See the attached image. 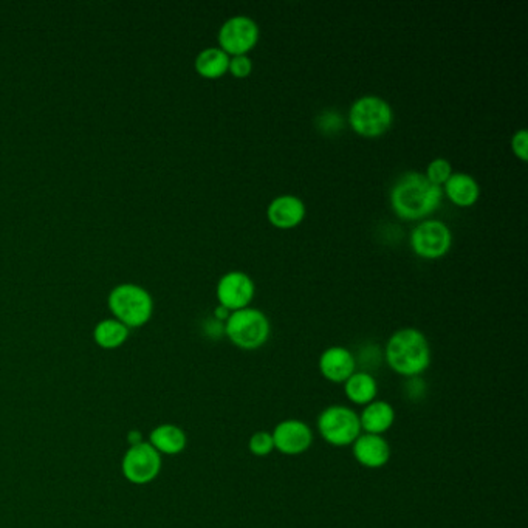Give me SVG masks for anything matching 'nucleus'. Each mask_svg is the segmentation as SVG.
I'll list each match as a JSON object with an SVG mask.
<instances>
[{
  "mask_svg": "<svg viewBox=\"0 0 528 528\" xmlns=\"http://www.w3.org/2000/svg\"><path fill=\"white\" fill-rule=\"evenodd\" d=\"M316 424L321 439L335 448L352 447L363 432L360 415L344 405H331L323 409Z\"/></svg>",
  "mask_w": 528,
  "mask_h": 528,
  "instance_id": "5",
  "label": "nucleus"
},
{
  "mask_svg": "<svg viewBox=\"0 0 528 528\" xmlns=\"http://www.w3.org/2000/svg\"><path fill=\"white\" fill-rule=\"evenodd\" d=\"M394 122V109L378 95H365L355 99L348 109V124L356 134L377 138L386 134Z\"/></svg>",
  "mask_w": 528,
  "mask_h": 528,
  "instance_id": "4",
  "label": "nucleus"
},
{
  "mask_svg": "<svg viewBox=\"0 0 528 528\" xmlns=\"http://www.w3.org/2000/svg\"><path fill=\"white\" fill-rule=\"evenodd\" d=\"M443 188L448 198L459 206H471L481 197L479 181L466 172H453Z\"/></svg>",
  "mask_w": 528,
  "mask_h": 528,
  "instance_id": "18",
  "label": "nucleus"
},
{
  "mask_svg": "<svg viewBox=\"0 0 528 528\" xmlns=\"http://www.w3.org/2000/svg\"><path fill=\"white\" fill-rule=\"evenodd\" d=\"M122 476L134 485H147L157 479L162 471V456L149 441L130 445L122 462Z\"/></svg>",
  "mask_w": 528,
  "mask_h": 528,
  "instance_id": "7",
  "label": "nucleus"
},
{
  "mask_svg": "<svg viewBox=\"0 0 528 528\" xmlns=\"http://www.w3.org/2000/svg\"><path fill=\"white\" fill-rule=\"evenodd\" d=\"M343 126V116L339 115L337 111H325L318 116V128L325 134H335Z\"/></svg>",
  "mask_w": 528,
  "mask_h": 528,
  "instance_id": "24",
  "label": "nucleus"
},
{
  "mask_svg": "<svg viewBox=\"0 0 528 528\" xmlns=\"http://www.w3.org/2000/svg\"><path fill=\"white\" fill-rule=\"evenodd\" d=\"M306 214H307V208L304 200L293 194H282L268 204V221L273 227L281 230L298 227L306 219Z\"/></svg>",
  "mask_w": 528,
  "mask_h": 528,
  "instance_id": "14",
  "label": "nucleus"
},
{
  "mask_svg": "<svg viewBox=\"0 0 528 528\" xmlns=\"http://www.w3.org/2000/svg\"><path fill=\"white\" fill-rule=\"evenodd\" d=\"M409 242L415 255L424 259H437L451 250L453 232L445 222L430 219L414 228Z\"/></svg>",
  "mask_w": 528,
  "mask_h": 528,
  "instance_id": "9",
  "label": "nucleus"
},
{
  "mask_svg": "<svg viewBox=\"0 0 528 528\" xmlns=\"http://www.w3.org/2000/svg\"><path fill=\"white\" fill-rule=\"evenodd\" d=\"M274 449L284 456H301L314 445V431L306 422L287 418L274 426L272 432Z\"/></svg>",
  "mask_w": 528,
  "mask_h": 528,
  "instance_id": "10",
  "label": "nucleus"
},
{
  "mask_svg": "<svg viewBox=\"0 0 528 528\" xmlns=\"http://www.w3.org/2000/svg\"><path fill=\"white\" fill-rule=\"evenodd\" d=\"M230 54L223 52L221 46H208L198 53L196 58V70L200 76L208 80L222 78L228 71L230 67Z\"/></svg>",
  "mask_w": 528,
  "mask_h": 528,
  "instance_id": "19",
  "label": "nucleus"
},
{
  "mask_svg": "<svg viewBox=\"0 0 528 528\" xmlns=\"http://www.w3.org/2000/svg\"><path fill=\"white\" fill-rule=\"evenodd\" d=\"M231 314V312L228 310V308L223 307V306H219V307H215L214 310V318L215 320L222 321V323H225L228 320V316Z\"/></svg>",
  "mask_w": 528,
  "mask_h": 528,
  "instance_id": "27",
  "label": "nucleus"
},
{
  "mask_svg": "<svg viewBox=\"0 0 528 528\" xmlns=\"http://www.w3.org/2000/svg\"><path fill=\"white\" fill-rule=\"evenodd\" d=\"M405 395L407 400L417 401L423 400L426 395V383L422 377L406 378L405 381Z\"/></svg>",
  "mask_w": 528,
  "mask_h": 528,
  "instance_id": "25",
  "label": "nucleus"
},
{
  "mask_svg": "<svg viewBox=\"0 0 528 528\" xmlns=\"http://www.w3.org/2000/svg\"><path fill=\"white\" fill-rule=\"evenodd\" d=\"M360 415L361 431L365 434L383 436L395 423V409L384 400H373L363 407Z\"/></svg>",
  "mask_w": 528,
  "mask_h": 528,
  "instance_id": "15",
  "label": "nucleus"
},
{
  "mask_svg": "<svg viewBox=\"0 0 528 528\" xmlns=\"http://www.w3.org/2000/svg\"><path fill=\"white\" fill-rule=\"evenodd\" d=\"M109 307L126 327H139L151 320L154 301L143 287L120 284L109 295Z\"/></svg>",
  "mask_w": 528,
  "mask_h": 528,
  "instance_id": "6",
  "label": "nucleus"
},
{
  "mask_svg": "<svg viewBox=\"0 0 528 528\" xmlns=\"http://www.w3.org/2000/svg\"><path fill=\"white\" fill-rule=\"evenodd\" d=\"M511 149L519 160L527 162L528 158V132L527 129H519L511 137Z\"/></svg>",
  "mask_w": 528,
  "mask_h": 528,
  "instance_id": "26",
  "label": "nucleus"
},
{
  "mask_svg": "<svg viewBox=\"0 0 528 528\" xmlns=\"http://www.w3.org/2000/svg\"><path fill=\"white\" fill-rule=\"evenodd\" d=\"M248 449L256 457H267L274 451V441L272 432L268 431H256L248 440Z\"/></svg>",
  "mask_w": 528,
  "mask_h": 528,
  "instance_id": "22",
  "label": "nucleus"
},
{
  "mask_svg": "<svg viewBox=\"0 0 528 528\" xmlns=\"http://www.w3.org/2000/svg\"><path fill=\"white\" fill-rule=\"evenodd\" d=\"M261 29L255 19L245 14H236L222 23L219 29V46L230 56L248 54L259 42Z\"/></svg>",
  "mask_w": 528,
  "mask_h": 528,
  "instance_id": "8",
  "label": "nucleus"
},
{
  "mask_svg": "<svg viewBox=\"0 0 528 528\" xmlns=\"http://www.w3.org/2000/svg\"><path fill=\"white\" fill-rule=\"evenodd\" d=\"M352 454L361 466L367 470H380L390 462L392 449L383 436L361 432L352 445Z\"/></svg>",
  "mask_w": 528,
  "mask_h": 528,
  "instance_id": "13",
  "label": "nucleus"
},
{
  "mask_svg": "<svg viewBox=\"0 0 528 528\" xmlns=\"http://www.w3.org/2000/svg\"><path fill=\"white\" fill-rule=\"evenodd\" d=\"M215 293L219 304L230 312L250 307L256 293L255 281L240 270H232L219 279Z\"/></svg>",
  "mask_w": 528,
  "mask_h": 528,
  "instance_id": "11",
  "label": "nucleus"
},
{
  "mask_svg": "<svg viewBox=\"0 0 528 528\" xmlns=\"http://www.w3.org/2000/svg\"><path fill=\"white\" fill-rule=\"evenodd\" d=\"M441 198V186L431 183L423 172L417 171L400 175L390 189V205L395 214L406 221H417L432 214L440 206Z\"/></svg>",
  "mask_w": 528,
  "mask_h": 528,
  "instance_id": "1",
  "label": "nucleus"
},
{
  "mask_svg": "<svg viewBox=\"0 0 528 528\" xmlns=\"http://www.w3.org/2000/svg\"><path fill=\"white\" fill-rule=\"evenodd\" d=\"M453 166L451 163L448 162L447 158H434L430 162L428 168H426V179L434 183V185L441 186L447 183L448 179L453 175Z\"/></svg>",
  "mask_w": 528,
  "mask_h": 528,
  "instance_id": "21",
  "label": "nucleus"
},
{
  "mask_svg": "<svg viewBox=\"0 0 528 528\" xmlns=\"http://www.w3.org/2000/svg\"><path fill=\"white\" fill-rule=\"evenodd\" d=\"M149 443L160 456H177L188 447V436L180 426L163 423L152 430Z\"/></svg>",
  "mask_w": 528,
  "mask_h": 528,
  "instance_id": "16",
  "label": "nucleus"
},
{
  "mask_svg": "<svg viewBox=\"0 0 528 528\" xmlns=\"http://www.w3.org/2000/svg\"><path fill=\"white\" fill-rule=\"evenodd\" d=\"M321 375L333 384H344L356 372L355 355L343 346L325 348L318 361Z\"/></svg>",
  "mask_w": 528,
  "mask_h": 528,
  "instance_id": "12",
  "label": "nucleus"
},
{
  "mask_svg": "<svg viewBox=\"0 0 528 528\" xmlns=\"http://www.w3.org/2000/svg\"><path fill=\"white\" fill-rule=\"evenodd\" d=\"M431 346L423 331L403 327L390 335L384 348L388 366L401 377H422L431 366Z\"/></svg>",
  "mask_w": 528,
  "mask_h": 528,
  "instance_id": "2",
  "label": "nucleus"
},
{
  "mask_svg": "<svg viewBox=\"0 0 528 528\" xmlns=\"http://www.w3.org/2000/svg\"><path fill=\"white\" fill-rule=\"evenodd\" d=\"M228 71H230L234 78H239V80L248 78V76L251 75V71H253V61H251L248 54L231 56V58H230V67H228Z\"/></svg>",
  "mask_w": 528,
  "mask_h": 528,
  "instance_id": "23",
  "label": "nucleus"
},
{
  "mask_svg": "<svg viewBox=\"0 0 528 528\" xmlns=\"http://www.w3.org/2000/svg\"><path fill=\"white\" fill-rule=\"evenodd\" d=\"M128 337L129 327H126V325L115 320V318L101 321V323L96 324L95 331H93L95 343L103 348H120L122 344L126 343Z\"/></svg>",
  "mask_w": 528,
  "mask_h": 528,
  "instance_id": "20",
  "label": "nucleus"
},
{
  "mask_svg": "<svg viewBox=\"0 0 528 528\" xmlns=\"http://www.w3.org/2000/svg\"><path fill=\"white\" fill-rule=\"evenodd\" d=\"M344 394L355 406H366L377 400L378 383L371 372L356 371L346 380Z\"/></svg>",
  "mask_w": 528,
  "mask_h": 528,
  "instance_id": "17",
  "label": "nucleus"
},
{
  "mask_svg": "<svg viewBox=\"0 0 528 528\" xmlns=\"http://www.w3.org/2000/svg\"><path fill=\"white\" fill-rule=\"evenodd\" d=\"M225 335L242 350H257L270 339L272 323L259 308H240L225 321Z\"/></svg>",
  "mask_w": 528,
  "mask_h": 528,
  "instance_id": "3",
  "label": "nucleus"
}]
</instances>
